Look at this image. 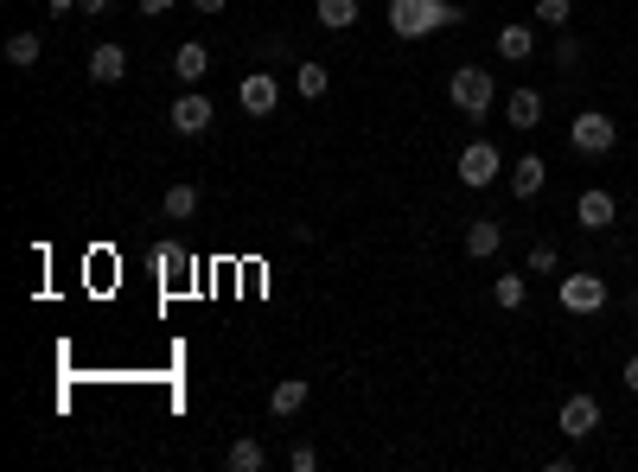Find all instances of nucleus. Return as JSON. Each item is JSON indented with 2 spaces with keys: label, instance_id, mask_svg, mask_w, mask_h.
I'll use <instances>...</instances> for the list:
<instances>
[{
  "label": "nucleus",
  "instance_id": "412c9836",
  "mask_svg": "<svg viewBox=\"0 0 638 472\" xmlns=\"http://www.w3.org/2000/svg\"><path fill=\"white\" fill-rule=\"evenodd\" d=\"M491 300H498L504 313H524V300H530V281H524V275H498V281H491Z\"/></svg>",
  "mask_w": 638,
  "mask_h": 472
},
{
  "label": "nucleus",
  "instance_id": "39448f33",
  "mask_svg": "<svg viewBox=\"0 0 638 472\" xmlns=\"http://www.w3.org/2000/svg\"><path fill=\"white\" fill-rule=\"evenodd\" d=\"M556 300H562V313H575V320H588V313H601L606 300V275H562V288H556Z\"/></svg>",
  "mask_w": 638,
  "mask_h": 472
},
{
  "label": "nucleus",
  "instance_id": "f3484780",
  "mask_svg": "<svg viewBox=\"0 0 638 472\" xmlns=\"http://www.w3.org/2000/svg\"><path fill=\"white\" fill-rule=\"evenodd\" d=\"M128 77V51L115 45V38H103L96 51H90V83H121Z\"/></svg>",
  "mask_w": 638,
  "mask_h": 472
},
{
  "label": "nucleus",
  "instance_id": "0eeeda50",
  "mask_svg": "<svg viewBox=\"0 0 638 472\" xmlns=\"http://www.w3.org/2000/svg\"><path fill=\"white\" fill-rule=\"evenodd\" d=\"M236 110L243 115H275L281 110V83H275V71H243V83H236Z\"/></svg>",
  "mask_w": 638,
  "mask_h": 472
},
{
  "label": "nucleus",
  "instance_id": "423d86ee",
  "mask_svg": "<svg viewBox=\"0 0 638 472\" xmlns=\"http://www.w3.org/2000/svg\"><path fill=\"white\" fill-rule=\"evenodd\" d=\"M166 122H173V135L198 141V135H205V128L218 122V110H211V96H205V90H186V96H179V103L166 110Z\"/></svg>",
  "mask_w": 638,
  "mask_h": 472
},
{
  "label": "nucleus",
  "instance_id": "20e7f679",
  "mask_svg": "<svg viewBox=\"0 0 638 472\" xmlns=\"http://www.w3.org/2000/svg\"><path fill=\"white\" fill-rule=\"evenodd\" d=\"M453 173H460L466 192H486V185H498V173H511V166L498 160V147L491 141H466L460 147V160H453Z\"/></svg>",
  "mask_w": 638,
  "mask_h": 472
},
{
  "label": "nucleus",
  "instance_id": "a211bd4d",
  "mask_svg": "<svg viewBox=\"0 0 638 472\" xmlns=\"http://www.w3.org/2000/svg\"><path fill=\"white\" fill-rule=\"evenodd\" d=\"M224 467H230V472H263V467H268V447H263V440H250V435H243V440H230Z\"/></svg>",
  "mask_w": 638,
  "mask_h": 472
},
{
  "label": "nucleus",
  "instance_id": "6e6552de",
  "mask_svg": "<svg viewBox=\"0 0 638 472\" xmlns=\"http://www.w3.org/2000/svg\"><path fill=\"white\" fill-rule=\"evenodd\" d=\"M575 223H581V230H594V237L613 230V223H619V198H613L606 185H588V192L575 198Z\"/></svg>",
  "mask_w": 638,
  "mask_h": 472
},
{
  "label": "nucleus",
  "instance_id": "4be33fe9",
  "mask_svg": "<svg viewBox=\"0 0 638 472\" xmlns=\"http://www.w3.org/2000/svg\"><path fill=\"white\" fill-rule=\"evenodd\" d=\"M294 90H301V96H313V103H320V96L333 90V71H326L320 58H306L301 71H294Z\"/></svg>",
  "mask_w": 638,
  "mask_h": 472
},
{
  "label": "nucleus",
  "instance_id": "b1692460",
  "mask_svg": "<svg viewBox=\"0 0 638 472\" xmlns=\"http://www.w3.org/2000/svg\"><path fill=\"white\" fill-rule=\"evenodd\" d=\"M186 268H192V255L179 250V243H160V250H153V275L173 281V275H186Z\"/></svg>",
  "mask_w": 638,
  "mask_h": 472
},
{
  "label": "nucleus",
  "instance_id": "5701e85b",
  "mask_svg": "<svg viewBox=\"0 0 638 472\" xmlns=\"http://www.w3.org/2000/svg\"><path fill=\"white\" fill-rule=\"evenodd\" d=\"M524 268H530V275H556V268H562L556 243H549V237H536V243H530V255H524Z\"/></svg>",
  "mask_w": 638,
  "mask_h": 472
},
{
  "label": "nucleus",
  "instance_id": "f257e3e1",
  "mask_svg": "<svg viewBox=\"0 0 638 472\" xmlns=\"http://www.w3.org/2000/svg\"><path fill=\"white\" fill-rule=\"evenodd\" d=\"M466 13L453 0H390V33L396 38H428L441 26H460Z\"/></svg>",
  "mask_w": 638,
  "mask_h": 472
},
{
  "label": "nucleus",
  "instance_id": "393cba45",
  "mask_svg": "<svg viewBox=\"0 0 638 472\" xmlns=\"http://www.w3.org/2000/svg\"><path fill=\"white\" fill-rule=\"evenodd\" d=\"M536 20H543V26H556V33H562L568 20H575V0H536Z\"/></svg>",
  "mask_w": 638,
  "mask_h": 472
},
{
  "label": "nucleus",
  "instance_id": "f03ea898",
  "mask_svg": "<svg viewBox=\"0 0 638 472\" xmlns=\"http://www.w3.org/2000/svg\"><path fill=\"white\" fill-rule=\"evenodd\" d=\"M448 103L466 122H486L491 103H498V83H491V71H479V65H460V71L448 77Z\"/></svg>",
  "mask_w": 638,
  "mask_h": 472
},
{
  "label": "nucleus",
  "instance_id": "aec40b11",
  "mask_svg": "<svg viewBox=\"0 0 638 472\" xmlns=\"http://www.w3.org/2000/svg\"><path fill=\"white\" fill-rule=\"evenodd\" d=\"M38 51H45V38H38V33H13V38H7V65H13V71H33Z\"/></svg>",
  "mask_w": 638,
  "mask_h": 472
},
{
  "label": "nucleus",
  "instance_id": "a878e982",
  "mask_svg": "<svg viewBox=\"0 0 638 472\" xmlns=\"http://www.w3.org/2000/svg\"><path fill=\"white\" fill-rule=\"evenodd\" d=\"M549 58H556V71H575V65H581V38H575V33H562V38H556V51H549Z\"/></svg>",
  "mask_w": 638,
  "mask_h": 472
},
{
  "label": "nucleus",
  "instance_id": "cd10ccee",
  "mask_svg": "<svg viewBox=\"0 0 638 472\" xmlns=\"http://www.w3.org/2000/svg\"><path fill=\"white\" fill-rule=\"evenodd\" d=\"M109 7H115V0H77V13H83V20H103Z\"/></svg>",
  "mask_w": 638,
  "mask_h": 472
},
{
  "label": "nucleus",
  "instance_id": "7ed1b4c3",
  "mask_svg": "<svg viewBox=\"0 0 638 472\" xmlns=\"http://www.w3.org/2000/svg\"><path fill=\"white\" fill-rule=\"evenodd\" d=\"M568 147L581 153V160H606L613 147H619V122L606 110H581L575 122H568Z\"/></svg>",
  "mask_w": 638,
  "mask_h": 472
},
{
  "label": "nucleus",
  "instance_id": "c756f323",
  "mask_svg": "<svg viewBox=\"0 0 638 472\" xmlns=\"http://www.w3.org/2000/svg\"><path fill=\"white\" fill-rule=\"evenodd\" d=\"M141 13H148V20H160V13H173V0H141Z\"/></svg>",
  "mask_w": 638,
  "mask_h": 472
},
{
  "label": "nucleus",
  "instance_id": "9b49d317",
  "mask_svg": "<svg viewBox=\"0 0 638 472\" xmlns=\"http://www.w3.org/2000/svg\"><path fill=\"white\" fill-rule=\"evenodd\" d=\"M306 396H313L306 377H281V383L268 390V415H275V422H294V415L306 408Z\"/></svg>",
  "mask_w": 638,
  "mask_h": 472
},
{
  "label": "nucleus",
  "instance_id": "473e14b6",
  "mask_svg": "<svg viewBox=\"0 0 638 472\" xmlns=\"http://www.w3.org/2000/svg\"><path fill=\"white\" fill-rule=\"evenodd\" d=\"M626 307H633V320H638V288H633V293H626Z\"/></svg>",
  "mask_w": 638,
  "mask_h": 472
},
{
  "label": "nucleus",
  "instance_id": "c85d7f7f",
  "mask_svg": "<svg viewBox=\"0 0 638 472\" xmlns=\"http://www.w3.org/2000/svg\"><path fill=\"white\" fill-rule=\"evenodd\" d=\"M619 383H626V390H633V396H638V352H633V358H626V370H619Z\"/></svg>",
  "mask_w": 638,
  "mask_h": 472
},
{
  "label": "nucleus",
  "instance_id": "2f4dec72",
  "mask_svg": "<svg viewBox=\"0 0 638 472\" xmlns=\"http://www.w3.org/2000/svg\"><path fill=\"white\" fill-rule=\"evenodd\" d=\"M45 7H51V13H77V0H45Z\"/></svg>",
  "mask_w": 638,
  "mask_h": 472
},
{
  "label": "nucleus",
  "instance_id": "9d476101",
  "mask_svg": "<svg viewBox=\"0 0 638 472\" xmlns=\"http://www.w3.org/2000/svg\"><path fill=\"white\" fill-rule=\"evenodd\" d=\"M504 180H511V198H524V205H530V198L549 185V160H543V153H518Z\"/></svg>",
  "mask_w": 638,
  "mask_h": 472
},
{
  "label": "nucleus",
  "instance_id": "6ab92c4d",
  "mask_svg": "<svg viewBox=\"0 0 638 472\" xmlns=\"http://www.w3.org/2000/svg\"><path fill=\"white\" fill-rule=\"evenodd\" d=\"M313 20H320L326 33H351V26H358V0H320Z\"/></svg>",
  "mask_w": 638,
  "mask_h": 472
},
{
  "label": "nucleus",
  "instance_id": "ddd939ff",
  "mask_svg": "<svg viewBox=\"0 0 638 472\" xmlns=\"http://www.w3.org/2000/svg\"><path fill=\"white\" fill-rule=\"evenodd\" d=\"M504 122H511L518 135L543 128V90H511V96H504Z\"/></svg>",
  "mask_w": 638,
  "mask_h": 472
},
{
  "label": "nucleus",
  "instance_id": "f8f14e48",
  "mask_svg": "<svg viewBox=\"0 0 638 472\" xmlns=\"http://www.w3.org/2000/svg\"><path fill=\"white\" fill-rule=\"evenodd\" d=\"M498 58H504V65H530V58H536V26H524V20L498 26Z\"/></svg>",
  "mask_w": 638,
  "mask_h": 472
},
{
  "label": "nucleus",
  "instance_id": "dca6fc26",
  "mask_svg": "<svg viewBox=\"0 0 638 472\" xmlns=\"http://www.w3.org/2000/svg\"><path fill=\"white\" fill-rule=\"evenodd\" d=\"M198 205H205V192H198L192 180H179V185H166L160 218H166V223H186V218H198Z\"/></svg>",
  "mask_w": 638,
  "mask_h": 472
},
{
  "label": "nucleus",
  "instance_id": "7c9ffc66",
  "mask_svg": "<svg viewBox=\"0 0 638 472\" xmlns=\"http://www.w3.org/2000/svg\"><path fill=\"white\" fill-rule=\"evenodd\" d=\"M192 7H198V13H224V0H192Z\"/></svg>",
  "mask_w": 638,
  "mask_h": 472
},
{
  "label": "nucleus",
  "instance_id": "4468645a",
  "mask_svg": "<svg viewBox=\"0 0 638 472\" xmlns=\"http://www.w3.org/2000/svg\"><path fill=\"white\" fill-rule=\"evenodd\" d=\"M173 77H179V83H186V90H198V83H205V77H211V51H205V45H198V38H186V45H179V51H173Z\"/></svg>",
  "mask_w": 638,
  "mask_h": 472
},
{
  "label": "nucleus",
  "instance_id": "1a4fd4ad",
  "mask_svg": "<svg viewBox=\"0 0 638 472\" xmlns=\"http://www.w3.org/2000/svg\"><path fill=\"white\" fill-rule=\"evenodd\" d=\"M556 428H562L568 440L601 435V402L588 396V390H575V396H562V415H556Z\"/></svg>",
  "mask_w": 638,
  "mask_h": 472
},
{
  "label": "nucleus",
  "instance_id": "2eb2a0df",
  "mask_svg": "<svg viewBox=\"0 0 638 472\" xmlns=\"http://www.w3.org/2000/svg\"><path fill=\"white\" fill-rule=\"evenodd\" d=\"M498 250H504V223L498 218H473L466 223V255H473V262H491Z\"/></svg>",
  "mask_w": 638,
  "mask_h": 472
},
{
  "label": "nucleus",
  "instance_id": "bb28decb",
  "mask_svg": "<svg viewBox=\"0 0 638 472\" xmlns=\"http://www.w3.org/2000/svg\"><path fill=\"white\" fill-rule=\"evenodd\" d=\"M288 467H294V472H313V467H320V453H313V447H294V453H288Z\"/></svg>",
  "mask_w": 638,
  "mask_h": 472
}]
</instances>
